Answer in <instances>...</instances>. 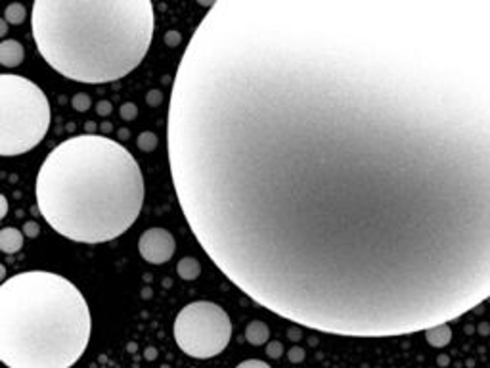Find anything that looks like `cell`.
<instances>
[{
    "label": "cell",
    "mask_w": 490,
    "mask_h": 368,
    "mask_svg": "<svg viewBox=\"0 0 490 368\" xmlns=\"http://www.w3.org/2000/svg\"><path fill=\"white\" fill-rule=\"evenodd\" d=\"M172 186L236 288L395 338L490 298V0H216L167 117Z\"/></svg>",
    "instance_id": "cell-1"
},
{
    "label": "cell",
    "mask_w": 490,
    "mask_h": 368,
    "mask_svg": "<svg viewBox=\"0 0 490 368\" xmlns=\"http://www.w3.org/2000/svg\"><path fill=\"white\" fill-rule=\"evenodd\" d=\"M36 207L58 234L103 244L125 234L144 205V176L123 144L103 134H77L43 161Z\"/></svg>",
    "instance_id": "cell-2"
},
{
    "label": "cell",
    "mask_w": 490,
    "mask_h": 368,
    "mask_svg": "<svg viewBox=\"0 0 490 368\" xmlns=\"http://www.w3.org/2000/svg\"><path fill=\"white\" fill-rule=\"evenodd\" d=\"M31 25L52 69L77 83L102 85L142 63L155 14L149 0H36Z\"/></svg>",
    "instance_id": "cell-3"
},
{
    "label": "cell",
    "mask_w": 490,
    "mask_h": 368,
    "mask_svg": "<svg viewBox=\"0 0 490 368\" xmlns=\"http://www.w3.org/2000/svg\"><path fill=\"white\" fill-rule=\"evenodd\" d=\"M92 332L81 289L56 272L25 271L0 286V360L8 368H71Z\"/></svg>",
    "instance_id": "cell-4"
},
{
    "label": "cell",
    "mask_w": 490,
    "mask_h": 368,
    "mask_svg": "<svg viewBox=\"0 0 490 368\" xmlns=\"http://www.w3.org/2000/svg\"><path fill=\"white\" fill-rule=\"evenodd\" d=\"M50 102L43 88L21 75H0V156L36 148L50 129Z\"/></svg>",
    "instance_id": "cell-5"
},
{
    "label": "cell",
    "mask_w": 490,
    "mask_h": 368,
    "mask_svg": "<svg viewBox=\"0 0 490 368\" xmlns=\"http://www.w3.org/2000/svg\"><path fill=\"white\" fill-rule=\"evenodd\" d=\"M232 338V322L220 305L194 301L174 318V340L188 357L211 359L220 355Z\"/></svg>",
    "instance_id": "cell-6"
},
{
    "label": "cell",
    "mask_w": 490,
    "mask_h": 368,
    "mask_svg": "<svg viewBox=\"0 0 490 368\" xmlns=\"http://www.w3.org/2000/svg\"><path fill=\"white\" fill-rule=\"evenodd\" d=\"M176 242L169 230L165 228H147L140 236L138 251L144 257V261L152 265H163L174 255Z\"/></svg>",
    "instance_id": "cell-7"
},
{
    "label": "cell",
    "mask_w": 490,
    "mask_h": 368,
    "mask_svg": "<svg viewBox=\"0 0 490 368\" xmlns=\"http://www.w3.org/2000/svg\"><path fill=\"white\" fill-rule=\"evenodd\" d=\"M25 58V50L16 39H4L0 43V63L4 67H17Z\"/></svg>",
    "instance_id": "cell-8"
},
{
    "label": "cell",
    "mask_w": 490,
    "mask_h": 368,
    "mask_svg": "<svg viewBox=\"0 0 490 368\" xmlns=\"http://www.w3.org/2000/svg\"><path fill=\"white\" fill-rule=\"evenodd\" d=\"M23 247V234L14 227H6L0 230V249L4 253H16Z\"/></svg>",
    "instance_id": "cell-9"
},
{
    "label": "cell",
    "mask_w": 490,
    "mask_h": 368,
    "mask_svg": "<svg viewBox=\"0 0 490 368\" xmlns=\"http://www.w3.org/2000/svg\"><path fill=\"white\" fill-rule=\"evenodd\" d=\"M425 340L431 347H444L452 340V328L448 324H440L425 330Z\"/></svg>",
    "instance_id": "cell-10"
},
{
    "label": "cell",
    "mask_w": 490,
    "mask_h": 368,
    "mask_svg": "<svg viewBox=\"0 0 490 368\" xmlns=\"http://www.w3.org/2000/svg\"><path fill=\"white\" fill-rule=\"evenodd\" d=\"M245 338H247V342H249L251 345H262V343L268 342L270 330H268V326L265 324V322L253 320V322H249L247 328H245Z\"/></svg>",
    "instance_id": "cell-11"
},
{
    "label": "cell",
    "mask_w": 490,
    "mask_h": 368,
    "mask_svg": "<svg viewBox=\"0 0 490 368\" xmlns=\"http://www.w3.org/2000/svg\"><path fill=\"white\" fill-rule=\"evenodd\" d=\"M176 272H178V276H180L182 280L192 282L199 276L201 267H199L198 259H194V257H182L180 261H178V265H176Z\"/></svg>",
    "instance_id": "cell-12"
},
{
    "label": "cell",
    "mask_w": 490,
    "mask_h": 368,
    "mask_svg": "<svg viewBox=\"0 0 490 368\" xmlns=\"http://www.w3.org/2000/svg\"><path fill=\"white\" fill-rule=\"evenodd\" d=\"M25 18H27V10L21 2H12L8 8L4 10V19H6L8 23H12V25L23 23Z\"/></svg>",
    "instance_id": "cell-13"
},
{
    "label": "cell",
    "mask_w": 490,
    "mask_h": 368,
    "mask_svg": "<svg viewBox=\"0 0 490 368\" xmlns=\"http://www.w3.org/2000/svg\"><path fill=\"white\" fill-rule=\"evenodd\" d=\"M155 146H157V136H155L154 132L146 131L138 136V148L142 150V152H154Z\"/></svg>",
    "instance_id": "cell-14"
},
{
    "label": "cell",
    "mask_w": 490,
    "mask_h": 368,
    "mask_svg": "<svg viewBox=\"0 0 490 368\" xmlns=\"http://www.w3.org/2000/svg\"><path fill=\"white\" fill-rule=\"evenodd\" d=\"M73 107L79 109V112H86L90 107V98L86 96V94H77V96L73 98Z\"/></svg>",
    "instance_id": "cell-15"
},
{
    "label": "cell",
    "mask_w": 490,
    "mask_h": 368,
    "mask_svg": "<svg viewBox=\"0 0 490 368\" xmlns=\"http://www.w3.org/2000/svg\"><path fill=\"white\" fill-rule=\"evenodd\" d=\"M267 353H268V357L278 359V357H282V353H284V345H282L280 342H270L267 345Z\"/></svg>",
    "instance_id": "cell-16"
},
{
    "label": "cell",
    "mask_w": 490,
    "mask_h": 368,
    "mask_svg": "<svg viewBox=\"0 0 490 368\" xmlns=\"http://www.w3.org/2000/svg\"><path fill=\"white\" fill-rule=\"evenodd\" d=\"M236 368H270V364H267L265 360H258V359H247L243 360V362H240Z\"/></svg>",
    "instance_id": "cell-17"
},
{
    "label": "cell",
    "mask_w": 490,
    "mask_h": 368,
    "mask_svg": "<svg viewBox=\"0 0 490 368\" xmlns=\"http://www.w3.org/2000/svg\"><path fill=\"white\" fill-rule=\"evenodd\" d=\"M136 105L134 104H125L123 107H121V115H123V119H127V121H130V119H134L136 117Z\"/></svg>",
    "instance_id": "cell-18"
},
{
    "label": "cell",
    "mask_w": 490,
    "mask_h": 368,
    "mask_svg": "<svg viewBox=\"0 0 490 368\" xmlns=\"http://www.w3.org/2000/svg\"><path fill=\"white\" fill-rule=\"evenodd\" d=\"M180 33H176V31H169L167 35H165V43L169 44V46H178V43H180Z\"/></svg>",
    "instance_id": "cell-19"
},
{
    "label": "cell",
    "mask_w": 490,
    "mask_h": 368,
    "mask_svg": "<svg viewBox=\"0 0 490 368\" xmlns=\"http://www.w3.org/2000/svg\"><path fill=\"white\" fill-rule=\"evenodd\" d=\"M287 355H289V360H291V362H301V360L305 359V351H303L301 347H293Z\"/></svg>",
    "instance_id": "cell-20"
},
{
    "label": "cell",
    "mask_w": 490,
    "mask_h": 368,
    "mask_svg": "<svg viewBox=\"0 0 490 368\" xmlns=\"http://www.w3.org/2000/svg\"><path fill=\"white\" fill-rule=\"evenodd\" d=\"M23 228H25L27 236H31V238L39 236V225H36V223H33V220H31V223H25V227H23Z\"/></svg>",
    "instance_id": "cell-21"
},
{
    "label": "cell",
    "mask_w": 490,
    "mask_h": 368,
    "mask_svg": "<svg viewBox=\"0 0 490 368\" xmlns=\"http://www.w3.org/2000/svg\"><path fill=\"white\" fill-rule=\"evenodd\" d=\"M161 100H163V96H161V92L159 90H152L149 94H147V104H161Z\"/></svg>",
    "instance_id": "cell-22"
},
{
    "label": "cell",
    "mask_w": 490,
    "mask_h": 368,
    "mask_svg": "<svg viewBox=\"0 0 490 368\" xmlns=\"http://www.w3.org/2000/svg\"><path fill=\"white\" fill-rule=\"evenodd\" d=\"M109 112H111V104H109V102H105V100H103V102H98V114L107 115Z\"/></svg>",
    "instance_id": "cell-23"
},
{
    "label": "cell",
    "mask_w": 490,
    "mask_h": 368,
    "mask_svg": "<svg viewBox=\"0 0 490 368\" xmlns=\"http://www.w3.org/2000/svg\"><path fill=\"white\" fill-rule=\"evenodd\" d=\"M0 219H4L6 215H8V200H6V196H0Z\"/></svg>",
    "instance_id": "cell-24"
},
{
    "label": "cell",
    "mask_w": 490,
    "mask_h": 368,
    "mask_svg": "<svg viewBox=\"0 0 490 368\" xmlns=\"http://www.w3.org/2000/svg\"><path fill=\"white\" fill-rule=\"evenodd\" d=\"M6 23H8L6 19H4V21H0V35H6Z\"/></svg>",
    "instance_id": "cell-25"
},
{
    "label": "cell",
    "mask_w": 490,
    "mask_h": 368,
    "mask_svg": "<svg viewBox=\"0 0 490 368\" xmlns=\"http://www.w3.org/2000/svg\"><path fill=\"white\" fill-rule=\"evenodd\" d=\"M439 362H440V364H446L448 359H446V357H439Z\"/></svg>",
    "instance_id": "cell-26"
}]
</instances>
